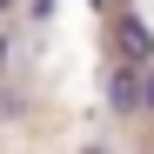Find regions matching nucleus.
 <instances>
[{
	"instance_id": "2",
	"label": "nucleus",
	"mask_w": 154,
	"mask_h": 154,
	"mask_svg": "<svg viewBox=\"0 0 154 154\" xmlns=\"http://www.w3.org/2000/svg\"><path fill=\"white\" fill-rule=\"evenodd\" d=\"M121 47H127L134 60H154V34H147V20L127 14V20H121Z\"/></svg>"
},
{
	"instance_id": "3",
	"label": "nucleus",
	"mask_w": 154,
	"mask_h": 154,
	"mask_svg": "<svg viewBox=\"0 0 154 154\" xmlns=\"http://www.w3.org/2000/svg\"><path fill=\"white\" fill-rule=\"evenodd\" d=\"M141 107L154 114V74H147V81H141Z\"/></svg>"
},
{
	"instance_id": "1",
	"label": "nucleus",
	"mask_w": 154,
	"mask_h": 154,
	"mask_svg": "<svg viewBox=\"0 0 154 154\" xmlns=\"http://www.w3.org/2000/svg\"><path fill=\"white\" fill-rule=\"evenodd\" d=\"M107 107H114V114H141V67H134V60L107 74Z\"/></svg>"
}]
</instances>
